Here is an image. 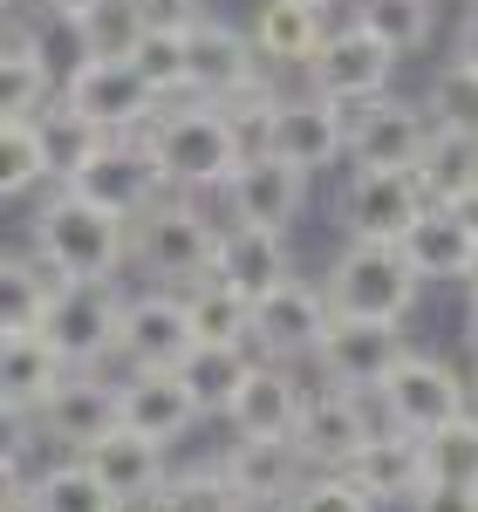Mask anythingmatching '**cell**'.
<instances>
[{
    "instance_id": "cell-55",
    "label": "cell",
    "mask_w": 478,
    "mask_h": 512,
    "mask_svg": "<svg viewBox=\"0 0 478 512\" xmlns=\"http://www.w3.org/2000/svg\"><path fill=\"white\" fill-rule=\"evenodd\" d=\"M14 7H21V0H14Z\"/></svg>"
},
{
    "instance_id": "cell-7",
    "label": "cell",
    "mask_w": 478,
    "mask_h": 512,
    "mask_svg": "<svg viewBox=\"0 0 478 512\" xmlns=\"http://www.w3.org/2000/svg\"><path fill=\"white\" fill-rule=\"evenodd\" d=\"M376 396H383V410H390V424L410 437L438 431L444 417H458L465 403H472V383L444 362V355H417L403 349L397 362H390V376L376 383Z\"/></svg>"
},
{
    "instance_id": "cell-29",
    "label": "cell",
    "mask_w": 478,
    "mask_h": 512,
    "mask_svg": "<svg viewBox=\"0 0 478 512\" xmlns=\"http://www.w3.org/2000/svg\"><path fill=\"white\" fill-rule=\"evenodd\" d=\"M478 178V123L472 117H431V144L417 158V185L424 198H458Z\"/></svg>"
},
{
    "instance_id": "cell-15",
    "label": "cell",
    "mask_w": 478,
    "mask_h": 512,
    "mask_svg": "<svg viewBox=\"0 0 478 512\" xmlns=\"http://www.w3.org/2000/svg\"><path fill=\"white\" fill-rule=\"evenodd\" d=\"M219 192H226V212H233L239 226H274V233H287L301 219V205H308V171L267 158V151H246L226 171Z\"/></svg>"
},
{
    "instance_id": "cell-18",
    "label": "cell",
    "mask_w": 478,
    "mask_h": 512,
    "mask_svg": "<svg viewBox=\"0 0 478 512\" xmlns=\"http://www.w3.org/2000/svg\"><path fill=\"white\" fill-rule=\"evenodd\" d=\"M69 192L96 198V205H110V212L130 219V212H144L164 192V178H158V164H151V151H144V137H103L89 151V164L69 178Z\"/></svg>"
},
{
    "instance_id": "cell-21",
    "label": "cell",
    "mask_w": 478,
    "mask_h": 512,
    "mask_svg": "<svg viewBox=\"0 0 478 512\" xmlns=\"http://www.w3.org/2000/svg\"><path fill=\"white\" fill-rule=\"evenodd\" d=\"M117 424L171 451L178 437L199 424V403H192V390L178 383V369H130V376L117 383Z\"/></svg>"
},
{
    "instance_id": "cell-52",
    "label": "cell",
    "mask_w": 478,
    "mask_h": 512,
    "mask_svg": "<svg viewBox=\"0 0 478 512\" xmlns=\"http://www.w3.org/2000/svg\"><path fill=\"white\" fill-rule=\"evenodd\" d=\"M465 287L478 294V246H472V260H465Z\"/></svg>"
},
{
    "instance_id": "cell-28",
    "label": "cell",
    "mask_w": 478,
    "mask_h": 512,
    "mask_svg": "<svg viewBox=\"0 0 478 512\" xmlns=\"http://www.w3.org/2000/svg\"><path fill=\"white\" fill-rule=\"evenodd\" d=\"M62 376H69V369H62V355L48 349L35 328H21V335H0V403H7V410L35 417Z\"/></svg>"
},
{
    "instance_id": "cell-46",
    "label": "cell",
    "mask_w": 478,
    "mask_h": 512,
    "mask_svg": "<svg viewBox=\"0 0 478 512\" xmlns=\"http://www.w3.org/2000/svg\"><path fill=\"white\" fill-rule=\"evenodd\" d=\"M451 76L478 82V7L465 14V28H458V41H451Z\"/></svg>"
},
{
    "instance_id": "cell-11",
    "label": "cell",
    "mask_w": 478,
    "mask_h": 512,
    "mask_svg": "<svg viewBox=\"0 0 478 512\" xmlns=\"http://www.w3.org/2000/svg\"><path fill=\"white\" fill-rule=\"evenodd\" d=\"M267 82V62L253 55L246 28L219 21V14H192L185 21V96H205V103H226L239 89Z\"/></svg>"
},
{
    "instance_id": "cell-43",
    "label": "cell",
    "mask_w": 478,
    "mask_h": 512,
    "mask_svg": "<svg viewBox=\"0 0 478 512\" xmlns=\"http://www.w3.org/2000/svg\"><path fill=\"white\" fill-rule=\"evenodd\" d=\"M280 512H376V499L349 472H301V485L280 499Z\"/></svg>"
},
{
    "instance_id": "cell-41",
    "label": "cell",
    "mask_w": 478,
    "mask_h": 512,
    "mask_svg": "<svg viewBox=\"0 0 478 512\" xmlns=\"http://www.w3.org/2000/svg\"><path fill=\"white\" fill-rule=\"evenodd\" d=\"M89 55H130L137 35H144V0H89L76 14Z\"/></svg>"
},
{
    "instance_id": "cell-2",
    "label": "cell",
    "mask_w": 478,
    "mask_h": 512,
    "mask_svg": "<svg viewBox=\"0 0 478 512\" xmlns=\"http://www.w3.org/2000/svg\"><path fill=\"white\" fill-rule=\"evenodd\" d=\"M35 260L55 280H117L130 267V219L55 185L35 212Z\"/></svg>"
},
{
    "instance_id": "cell-6",
    "label": "cell",
    "mask_w": 478,
    "mask_h": 512,
    "mask_svg": "<svg viewBox=\"0 0 478 512\" xmlns=\"http://www.w3.org/2000/svg\"><path fill=\"white\" fill-rule=\"evenodd\" d=\"M55 96H62L89 130H103V137H137L144 123L158 117V96L144 89V76H137L123 55H89Z\"/></svg>"
},
{
    "instance_id": "cell-32",
    "label": "cell",
    "mask_w": 478,
    "mask_h": 512,
    "mask_svg": "<svg viewBox=\"0 0 478 512\" xmlns=\"http://www.w3.org/2000/svg\"><path fill=\"white\" fill-rule=\"evenodd\" d=\"M424 451V485H478V410L465 403L458 417H444L438 431L417 437Z\"/></svg>"
},
{
    "instance_id": "cell-8",
    "label": "cell",
    "mask_w": 478,
    "mask_h": 512,
    "mask_svg": "<svg viewBox=\"0 0 478 512\" xmlns=\"http://www.w3.org/2000/svg\"><path fill=\"white\" fill-rule=\"evenodd\" d=\"M431 144V117L417 103H397L390 89L369 96V103H349V130H342V158L356 171H417Z\"/></svg>"
},
{
    "instance_id": "cell-3",
    "label": "cell",
    "mask_w": 478,
    "mask_h": 512,
    "mask_svg": "<svg viewBox=\"0 0 478 512\" xmlns=\"http://www.w3.org/2000/svg\"><path fill=\"white\" fill-rule=\"evenodd\" d=\"M219 219L192 192H158L144 212H130V267L151 274V287H192L212 274Z\"/></svg>"
},
{
    "instance_id": "cell-10",
    "label": "cell",
    "mask_w": 478,
    "mask_h": 512,
    "mask_svg": "<svg viewBox=\"0 0 478 512\" xmlns=\"http://www.w3.org/2000/svg\"><path fill=\"white\" fill-rule=\"evenodd\" d=\"M321 328H328V294L287 274V280H274L267 294H253L246 349L267 355V362H301V355H315Z\"/></svg>"
},
{
    "instance_id": "cell-25",
    "label": "cell",
    "mask_w": 478,
    "mask_h": 512,
    "mask_svg": "<svg viewBox=\"0 0 478 512\" xmlns=\"http://www.w3.org/2000/svg\"><path fill=\"white\" fill-rule=\"evenodd\" d=\"M472 246H478V239L465 233V219H458L451 205H438V198H431V205L397 233V253H403V267L417 274V287H424V280H465Z\"/></svg>"
},
{
    "instance_id": "cell-30",
    "label": "cell",
    "mask_w": 478,
    "mask_h": 512,
    "mask_svg": "<svg viewBox=\"0 0 478 512\" xmlns=\"http://www.w3.org/2000/svg\"><path fill=\"white\" fill-rule=\"evenodd\" d=\"M35 151H41V171H48V185H69L82 164H89V151L103 144V130H89V123L62 103V96H48L35 117Z\"/></svg>"
},
{
    "instance_id": "cell-31",
    "label": "cell",
    "mask_w": 478,
    "mask_h": 512,
    "mask_svg": "<svg viewBox=\"0 0 478 512\" xmlns=\"http://www.w3.org/2000/svg\"><path fill=\"white\" fill-rule=\"evenodd\" d=\"M246 362H253V349H246V342H192V349L178 355V383L192 390L199 417H219V410H226V396L239 390Z\"/></svg>"
},
{
    "instance_id": "cell-19",
    "label": "cell",
    "mask_w": 478,
    "mask_h": 512,
    "mask_svg": "<svg viewBox=\"0 0 478 512\" xmlns=\"http://www.w3.org/2000/svg\"><path fill=\"white\" fill-rule=\"evenodd\" d=\"M301 383H294V362H267V355H253L246 362V376H239V390L226 396V424L233 437H294V417H301Z\"/></svg>"
},
{
    "instance_id": "cell-9",
    "label": "cell",
    "mask_w": 478,
    "mask_h": 512,
    "mask_svg": "<svg viewBox=\"0 0 478 512\" xmlns=\"http://www.w3.org/2000/svg\"><path fill=\"white\" fill-rule=\"evenodd\" d=\"M342 130H349V110L315 96V89L308 96H274L267 103V130H260V151L315 178V171H328V164L342 158Z\"/></svg>"
},
{
    "instance_id": "cell-40",
    "label": "cell",
    "mask_w": 478,
    "mask_h": 512,
    "mask_svg": "<svg viewBox=\"0 0 478 512\" xmlns=\"http://www.w3.org/2000/svg\"><path fill=\"white\" fill-rule=\"evenodd\" d=\"M356 21L383 41L390 55H417L431 41V0H362Z\"/></svg>"
},
{
    "instance_id": "cell-35",
    "label": "cell",
    "mask_w": 478,
    "mask_h": 512,
    "mask_svg": "<svg viewBox=\"0 0 478 512\" xmlns=\"http://www.w3.org/2000/svg\"><path fill=\"white\" fill-rule=\"evenodd\" d=\"M185 315H192V342H246V315L253 301L233 294L219 274H205L185 287Z\"/></svg>"
},
{
    "instance_id": "cell-16",
    "label": "cell",
    "mask_w": 478,
    "mask_h": 512,
    "mask_svg": "<svg viewBox=\"0 0 478 512\" xmlns=\"http://www.w3.org/2000/svg\"><path fill=\"white\" fill-rule=\"evenodd\" d=\"M103 431H117V383H103L96 369H69L35 410V444H55V451H82Z\"/></svg>"
},
{
    "instance_id": "cell-48",
    "label": "cell",
    "mask_w": 478,
    "mask_h": 512,
    "mask_svg": "<svg viewBox=\"0 0 478 512\" xmlns=\"http://www.w3.org/2000/svg\"><path fill=\"white\" fill-rule=\"evenodd\" d=\"M444 205H451V212L465 219V233L478 239V178H472V185H465V192H458V198H444Z\"/></svg>"
},
{
    "instance_id": "cell-39",
    "label": "cell",
    "mask_w": 478,
    "mask_h": 512,
    "mask_svg": "<svg viewBox=\"0 0 478 512\" xmlns=\"http://www.w3.org/2000/svg\"><path fill=\"white\" fill-rule=\"evenodd\" d=\"M123 62L144 76V89H151L158 103L164 96H185V28H144Z\"/></svg>"
},
{
    "instance_id": "cell-1",
    "label": "cell",
    "mask_w": 478,
    "mask_h": 512,
    "mask_svg": "<svg viewBox=\"0 0 478 512\" xmlns=\"http://www.w3.org/2000/svg\"><path fill=\"white\" fill-rule=\"evenodd\" d=\"M144 137V151L158 164L164 192H219L226 185V171H233L246 151H239L233 123L219 103H205V96H164L158 117L137 130Z\"/></svg>"
},
{
    "instance_id": "cell-13",
    "label": "cell",
    "mask_w": 478,
    "mask_h": 512,
    "mask_svg": "<svg viewBox=\"0 0 478 512\" xmlns=\"http://www.w3.org/2000/svg\"><path fill=\"white\" fill-rule=\"evenodd\" d=\"M410 349L403 342V321H376V315H328L315 342V362L335 390H376L390 376V362Z\"/></svg>"
},
{
    "instance_id": "cell-17",
    "label": "cell",
    "mask_w": 478,
    "mask_h": 512,
    "mask_svg": "<svg viewBox=\"0 0 478 512\" xmlns=\"http://www.w3.org/2000/svg\"><path fill=\"white\" fill-rule=\"evenodd\" d=\"M369 444V417H362V396L356 390H328L321 396H301V417H294V451L308 472H342Z\"/></svg>"
},
{
    "instance_id": "cell-24",
    "label": "cell",
    "mask_w": 478,
    "mask_h": 512,
    "mask_svg": "<svg viewBox=\"0 0 478 512\" xmlns=\"http://www.w3.org/2000/svg\"><path fill=\"white\" fill-rule=\"evenodd\" d=\"M212 274L226 280L233 294H267L274 280L294 274V260H287V233H274V226H219V246H212Z\"/></svg>"
},
{
    "instance_id": "cell-51",
    "label": "cell",
    "mask_w": 478,
    "mask_h": 512,
    "mask_svg": "<svg viewBox=\"0 0 478 512\" xmlns=\"http://www.w3.org/2000/svg\"><path fill=\"white\" fill-rule=\"evenodd\" d=\"M41 7H55V14H82L89 0H41Z\"/></svg>"
},
{
    "instance_id": "cell-42",
    "label": "cell",
    "mask_w": 478,
    "mask_h": 512,
    "mask_svg": "<svg viewBox=\"0 0 478 512\" xmlns=\"http://www.w3.org/2000/svg\"><path fill=\"white\" fill-rule=\"evenodd\" d=\"M48 185L41 171V151H35V123L28 117H0V198H21Z\"/></svg>"
},
{
    "instance_id": "cell-20",
    "label": "cell",
    "mask_w": 478,
    "mask_h": 512,
    "mask_svg": "<svg viewBox=\"0 0 478 512\" xmlns=\"http://www.w3.org/2000/svg\"><path fill=\"white\" fill-rule=\"evenodd\" d=\"M82 465H89V478L117 499V512H137L151 492L164 485V472H171V458H164V444H151V437H137V431H103L96 444H82L76 451Z\"/></svg>"
},
{
    "instance_id": "cell-4",
    "label": "cell",
    "mask_w": 478,
    "mask_h": 512,
    "mask_svg": "<svg viewBox=\"0 0 478 512\" xmlns=\"http://www.w3.org/2000/svg\"><path fill=\"white\" fill-rule=\"evenodd\" d=\"M117 315H123L117 280H55L35 335L62 355V369H103L117 355Z\"/></svg>"
},
{
    "instance_id": "cell-22",
    "label": "cell",
    "mask_w": 478,
    "mask_h": 512,
    "mask_svg": "<svg viewBox=\"0 0 478 512\" xmlns=\"http://www.w3.org/2000/svg\"><path fill=\"white\" fill-rule=\"evenodd\" d=\"M424 205L431 198L417 185V171H356L342 192V226H349V239H390L397 246V233Z\"/></svg>"
},
{
    "instance_id": "cell-44",
    "label": "cell",
    "mask_w": 478,
    "mask_h": 512,
    "mask_svg": "<svg viewBox=\"0 0 478 512\" xmlns=\"http://www.w3.org/2000/svg\"><path fill=\"white\" fill-rule=\"evenodd\" d=\"M410 512H478V485H417Z\"/></svg>"
},
{
    "instance_id": "cell-23",
    "label": "cell",
    "mask_w": 478,
    "mask_h": 512,
    "mask_svg": "<svg viewBox=\"0 0 478 512\" xmlns=\"http://www.w3.org/2000/svg\"><path fill=\"white\" fill-rule=\"evenodd\" d=\"M219 472L233 485L246 506H280L294 485H301V451H294V437H233V451L219 458Z\"/></svg>"
},
{
    "instance_id": "cell-50",
    "label": "cell",
    "mask_w": 478,
    "mask_h": 512,
    "mask_svg": "<svg viewBox=\"0 0 478 512\" xmlns=\"http://www.w3.org/2000/svg\"><path fill=\"white\" fill-rule=\"evenodd\" d=\"M14 28H21V21H14V0H0V41L14 35Z\"/></svg>"
},
{
    "instance_id": "cell-36",
    "label": "cell",
    "mask_w": 478,
    "mask_h": 512,
    "mask_svg": "<svg viewBox=\"0 0 478 512\" xmlns=\"http://www.w3.org/2000/svg\"><path fill=\"white\" fill-rule=\"evenodd\" d=\"M21 41L35 48V62L48 69V82H55V89H62V82L76 76L82 62H89V41H82V21H76V14H55V7H41L35 21L21 28Z\"/></svg>"
},
{
    "instance_id": "cell-45",
    "label": "cell",
    "mask_w": 478,
    "mask_h": 512,
    "mask_svg": "<svg viewBox=\"0 0 478 512\" xmlns=\"http://www.w3.org/2000/svg\"><path fill=\"white\" fill-rule=\"evenodd\" d=\"M28 451H35V417L0 403V465H28Z\"/></svg>"
},
{
    "instance_id": "cell-49",
    "label": "cell",
    "mask_w": 478,
    "mask_h": 512,
    "mask_svg": "<svg viewBox=\"0 0 478 512\" xmlns=\"http://www.w3.org/2000/svg\"><path fill=\"white\" fill-rule=\"evenodd\" d=\"M465 349L478 355V294H472V301H465Z\"/></svg>"
},
{
    "instance_id": "cell-34",
    "label": "cell",
    "mask_w": 478,
    "mask_h": 512,
    "mask_svg": "<svg viewBox=\"0 0 478 512\" xmlns=\"http://www.w3.org/2000/svg\"><path fill=\"white\" fill-rule=\"evenodd\" d=\"M137 512H253V506L226 485L219 465H199V472H164V485Z\"/></svg>"
},
{
    "instance_id": "cell-12",
    "label": "cell",
    "mask_w": 478,
    "mask_h": 512,
    "mask_svg": "<svg viewBox=\"0 0 478 512\" xmlns=\"http://www.w3.org/2000/svg\"><path fill=\"white\" fill-rule=\"evenodd\" d=\"M397 62L403 55H390L362 21H349V28H328V35H321V48L308 55V82H315V96H328V103L349 110V103L383 96L390 76H397Z\"/></svg>"
},
{
    "instance_id": "cell-5",
    "label": "cell",
    "mask_w": 478,
    "mask_h": 512,
    "mask_svg": "<svg viewBox=\"0 0 478 512\" xmlns=\"http://www.w3.org/2000/svg\"><path fill=\"white\" fill-rule=\"evenodd\" d=\"M328 315H376L403 321L417 308V274L403 267V253L390 239H349L328 267Z\"/></svg>"
},
{
    "instance_id": "cell-54",
    "label": "cell",
    "mask_w": 478,
    "mask_h": 512,
    "mask_svg": "<svg viewBox=\"0 0 478 512\" xmlns=\"http://www.w3.org/2000/svg\"><path fill=\"white\" fill-rule=\"evenodd\" d=\"M472 396H478V383H472Z\"/></svg>"
},
{
    "instance_id": "cell-37",
    "label": "cell",
    "mask_w": 478,
    "mask_h": 512,
    "mask_svg": "<svg viewBox=\"0 0 478 512\" xmlns=\"http://www.w3.org/2000/svg\"><path fill=\"white\" fill-rule=\"evenodd\" d=\"M48 96H55V82H48V69L35 62V48L14 28V35L0 41V117H35Z\"/></svg>"
},
{
    "instance_id": "cell-14",
    "label": "cell",
    "mask_w": 478,
    "mask_h": 512,
    "mask_svg": "<svg viewBox=\"0 0 478 512\" xmlns=\"http://www.w3.org/2000/svg\"><path fill=\"white\" fill-rule=\"evenodd\" d=\"M192 349V315H185V287H144L123 294L117 315V355L130 369H178V355Z\"/></svg>"
},
{
    "instance_id": "cell-27",
    "label": "cell",
    "mask_w": 478,
    "mask_h": 512,
    "mask_svg": "<svg viewBox=\"0 0 478 512\" xmlns=\"http://www.w3.org/2000/svg\"><path fill=\"white\" fill-rule=\"evenodd\" d=\"M342 472L356 478L376 506H397V499L410 506V492L424 485V451H417V437H410V431H383V437H369Z\"/></svg>"
},
{
    "instance_id": "cell-47",
    "label": "cell",
    "mask_w": 478,
    "mask_h": 512,
    "mask_svg": "<svg viewBox=\"0 0 478 512\" xmlns=\"http://www.w3.org/2000/svg\"><path fill=\"white\" fill-rule=\"evenodd\" d=\"M0 512H28V472L0 465Z\"/></svg>"
},
{
    "instance_id": "cell-26",
    "label": "cell",
    "mask_w": 478,
    "mask_h": 512,
    "mask_svg": "<svg viewBox=\"0 0 478 512\" xmlns=\"http://www.w3.org/2000/svg\"><path fill=\"white\" fill-rule=\"evenodd\" d=\"M321 35H328V21H321V7H308V0H260L253 28H246L253 55L267 69H308Z\"/></svg>"
},
{
    "instance_id": "cell-38",
    "label": "cell",
    "mask_w": 478,
    "mask_h": 512,
    "mask_svg": "<svg viewBox=\"0 0 478 512\" xmlns=\"http://www.w3.org/2000/svg\"><path fill=\"white\" fill-rule=\"evenodd\" d=\"M48 287H55V274L41 260H0V335L35 328L48 308Z\"/></svg>"
},
{
    "instance_id": "cell-33",
    "label": "cell",
    "mask_w": 478,
    "mask_h": 512,
    "mask_svg": "<svg viewBox=\"0 0 478 512\" xmlns=\"http://www.w3.org/2000/svg\"><path fill=\"white\" fill-rule=\"evenodd\" d=\"M28 512H117V499L89 478L76 451H62L41 478H28Z\"/></svg>"
},
{
    "instance_id": "cell-53",
    "label": "cell",
    "mask_w": 478,
    "mask_h": 512,
    "mask_svg": "<svg viewBox=\"0 0 478 512\" xmlns=\"http://www.w3.org/2000/svg\"><path fill=\"white\" fill-rule=\"evenodd\" d=\"M308 7H321V14H328V0H308Z\"/></svg>"
}]
</instances>
